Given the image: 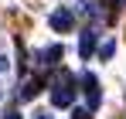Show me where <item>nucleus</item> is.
Listing matches in <instances>:
<instances>
[{"label":"nucleus","instance_id":"nucleus-11","mask_svg":"<svg viewBox=\"0 0 126 119\" xmlns=\"http://www.w3.org/2000/svg\"><path fill=\"white\" fill-rule=\"evenodd\" d=\"M0 72H3V58H0Z\"/></svg>","mask_w":126,"mask_h":119},{"label":"nucleus","instance_id":"nucleus-6","mask_svg":"<svg viewBox=\"0 0 126 119\" xmlns=\"http://www.w3.org/2000/svg\"><path fill=\"white\" fill-rule=\"evenodd\" d=\"M38 58H41L44 68H51V65H58V58H62V48H58V44H51V48H44Z\"/></svg>","mask_w":126,"mask_h":119},{"label":"nucleus","instance_id":"nucleus-5","mask_svg":"<svg viewBox=\"0 0 126 119\" xmlns=\"http://www.w3.org/2000/svg\"><path fill=\"white\" fill-rule=\"evenodd\" d=\"M92 51H95V31L89 27V31H82V38H79V55L82 58H92Z\"/></svg>","mask_w":126,"mask_h":119},{"label":"nucleus","instance_id":"nucleus-10","mask_svg":"<svg viewBox=\"0 0 126 119\" xmlns=\"http://www.w3.org/2000/svg\"><path fill=\"white\" fill-rule=\"evenodd\" d=\"M38 119H51V116H48V112H41V116H38Z\"/></svg>","mask_w":126,"mask_h":119},{"label":"nucleus","instance_id":"nucleus-9","mask_svg":"<svg viewBox=\"0 0 126 119\" xmlns=\"http://www.w3.org/2000/svg\"><path fill=\"white\" fill-rule=\"evenodd\" d=\"M3 119H21V112H3Z\"/></svg>","mask_w":126,"mask_h":119},{"label":"nucleus","instance_id":"nucleus-1","mask_svg":"<svg viewBox=\"0 0 126 119\" xmlns=\"http://www.w3.org/2000/svg\"><path fill=\"white\" fill-rule=\"evenodd\" d=\"M48 89H51V105L55 109H68L75 102V78L68 72H55V78H51Z\"/></svg>","mask_w":126,"mask_h":119},{"label":"nucleus","instance_id":"nucleus-7","mask_svg":"<svg viewBox=\"0 0 126 119\" xmlns=\"http://www.w3.org/2000/svg\"><path fill=\"white\" fill-rule=\"evenodd\" d=\"M112 51H116V44H112V41H106L102 48H99V55H102V58H112Z\"/></svg>","mask_w":126,"mask_h":119},{"label":"nucleus","instance_id":"nucleus-4","mask_svg":"<svg viewBox=\"0 0 126 119\" xmlns=\"http://www.w3.org/2000/svg\"><path fill=\"white\" fill-rule=\"evenodd\" d=\"M38 92H41V78H24V82H21V89H17V99L27 102V99H34Z\"/></svg>","mask_w":126,"mask_h":119},{"label":"nucleus","instance_id":"nucleus-8","mask_svg":"<svg viewBox=\"0 0 126 119\" xmlns=\"http://www.w3.org/2000/svg\"><path fill=\"white\" fill-rule=\"evenodd\" d=\"M89 116H92V112H85V109H75V116H72V119H89Z\"/></svg>","mask_w":126,"mask_h":119},{"label":"nucleus","instance_id":"nucleus-3","mask_svg":"<svg viewBox=\"0 0 126 119\" xmlns=\"http://www.w3.org/2000/svg\"><path fill=\"white\" fill-rule=\"evenodd\" d=\"M48 24H51L55 31H72V27H75V10H72V7H58V10L48 17Z\"/></svg>","mask_w":126,"mask_h":119},{"label":"nucleus","instance_id":"nucleus-2","mask_svg":"<svg viewBox=\"0 0 126 119\" xmlns=\"http://www.w3.org/2000/svg\"><path fill=\"white\" fill-rule=\"evenodd\" d=\"M82 92H85V102H89V109L85 112H95L99 105H102V92H99V78L95 75H82Z\"/></svg>","mask_w":126,"mask_h":119}]
</instances>
